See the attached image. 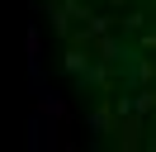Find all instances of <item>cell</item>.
<instances>
[{
  "instance_id": "6da1fadb",
  "label": "cell",
  "mask_w": 156,
  "mask_h": 152,
  "mask_svg": "<svg viewBox=\"0 0 156 152\" xmlns=\"http://www.w3.org/2000/svg\"><path fill=\"white\" fill-rule=\"evenodd\" d=\"M52 24L80 86L133 138H156V0H52Z\"/></svg>"
}]
</instances>
